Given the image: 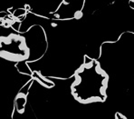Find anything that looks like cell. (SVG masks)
Segmentation results:
<instances>
[{
	"label": "cell",
	"instance_id": "obj_2",
	"mask_svg": "<svg viewBox=\"0 0 134 119\" xmlns=\"http://www.w3.org/2000/svg\"><path fill=\"white\" fill-rule=\"evenodd\" d=\"M32 76H33V77H34V78H37V80L40 82L41 85H45V86H46V87H52V86H53V83H51V82H49V81L45 80V79L43 78V77H41L40 76H39L38 73L34 72L32 74Z\"/></svg>",
	"mask_w": 134,
	"mask_h": 119
},
{
	"label": "cell",
	"instance_id": "obj_4",
	"mask_svg": "<svg viewBox=\"0 0 134 119\" xmlns=\"http://www.w3.org/2000/svg\"><path fill=\"white\" fill-rule=\"evenodd\" d=\"M83 13L82 11H76L74 14V18L76 20H80L81 18H83Z\"/></svg>",
	"mask_w": 134,
	"mask_h": 119
},
{
	"label": "cell",
	"instance_id": "obj_5",
	"mask_svg": "<svg viewBox=\"0 0 134 119\" xmlns=\"http://www.w3.org/2000/svg\"><path fill=\"white\" fill-rule=\"evenodd\" d=\"M19 26H20L19 22L17 21V20H15V21L14 22L13 25H12V27H13L15 30H16V31H18V30H19Z\"/></svg>",
	"mask_w": 134,
	"mask_h": 119
},
{
	"label": "cell",
	"instance_id": "obj_3",
	"mask_svg": "<svg viewBox=\"0 0 134 119\" xmlns=\"http://www.w3.org/2000/svg\"><path fill=\"white\" fill-rule=\"evenodd\" d=\"M26 13V8H19V9H16V10L14 11L13 13V17L15 18H20L21 16H25V14Z\"/></svg>",
	"mask_w": 134,
	"mask_h": 119
},
{
	"label": "cell",
	"instance_id": "obj_1",
	"mask_svg": "<svg viewBox=\"0 0 134 119\" xmlns=\"http://www.w3.org/2000/svg\"><path fill=\"white\" fill-rule=\"evenodd\" d=\"M26 102V94L19 91L15 97V106L19 114H23L25 112V104Z\"/></svg>",
	"mask_w": 134,
	"mask_h": 119
}]
</instances>
